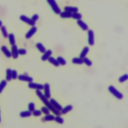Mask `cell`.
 I'll return each instance as SVG.
<instances>
[{
    "instance_id": "e575fe53",
    "label": "cell",
    "mask_w": 128,
    "mask_h": 128,
    "mask_svg": "<svg viewBox=\"0 0 128 128\" xmlns=\"http://www.w3.org/2000/svg\"><path fill=\"white\" fill-rule=\"evenodd\" d=\"M42 111H40V110H35L34 111L32 112L33 115L35 117H39L41 116L42 115Z\"/></svg>"
},
{
    "instance_id": "d590c367",
    "label": "cell",
    "mask_w": 128,
    "mask_h": 128,
    "mask_svg": "<svg viewBox=\"0 0 128 128\" xmlns=\"http://www.w3.org/2000/svg\"><path fill=\"white\" fill-rule=\"evenodd\" d=\"M12 78L13 80H16L18 78V73L16 70H12Z\"/></svg>"
},
{
    "instance_id": "f546056e",
    "label": "cell",
    "mask_w": 128,
    "mask_h": 128,
    "mask_svg": "<svg viewBox=\"0 0 128 128\" xmlns=\"http://www.w3.org/2000/svg\"><path fill=\"white\" fill-rule=\"evenodd\" d=\"M1 32H2V33L3 34V36L4 38H8V31H7V28L6 27H5V26H2V27H1Z\"/></svg>"
},
{
    "instance_id": "f35d334b",
    "label": "cell",
    "mask_w": 128,
    "mask_h": 128,
    "mask_svg": "<svg viewBox=\"0 0 128 128\" xmlns=\"http://www.w3.org/2000/svg\"><path fill=\"white\" fill-rule=\"evenodd\" d=\"M2 26H3V23H2V22L0 20V28H1Z\"/></svg>"
},
{
    "instance_id": "3957f363",
    "label": "cell",
    "mask_w": 128,
    "mask_h": 128,
    "mask_svg": "<svg viewBox=\"0 0 128 128\" xmlns=\"http://www.w3.org/2000/svg\"><path fill=\"white\" fill-rule=\"evenodd\" d=\"M48 3L51 6L52 10L56 14H60L61 10L55 0H47Z\"/></svg>"
},
{
    "instance_id": "836d02e7",
    "label": "cell",
    "mask_w": 128,
    "mask_h": 128,
    "mask_svg": "<svg viewBox=\"0 0 128 128\" xmlns=\"http://www.w3.org/2000/svg\"><path fill=\"white\" fill-rule=\"evenodd\" d=\"M28 109L29 111L32 113L35 110V104L33 102H31L28 105Z\"/></svg>"
},
{
    "instance_id": "83f0119b",
    "label": "cell",
    "mask_w": 128,
    "mask_h": 128,
    "mask_svg": "<svg viewBox=\"0 0 128 128\" xmlns=\"http://www.w3.org/2000/svg\"><path fill=\"white\" fill-rule=\"evenodd\" d=\"M72 18L75 20H81L82 18V15L80 14V13H79L78 12L74 13H73L72 15Z\"/></svg>"
},
{
    "instance_id": "ffe728a7",
    "label": "cell",
    "mask_w": 128,
    "mask_h": 128,
    "mask_svg": "<svg viewBox=\"0 0 128 128\" xmlns=\"http://www.w3.org/2000/svg\"><path fill=\"white\" fill-rule=\"evenodd\" d=\"M72 14H71V13L68 12L67 11L61 12L60 14V17L63 19L71 18H72Z\"/></svg>"
},
{
    "instance_id": "8fae6325",
    "label": "cell",
    "mask_w": 128,
    "mask_h": 128,
    "mask_svg": "<svg viewBox=\"0 0 128 128\" xmlns=\"http://www.w3.org/2000/svg\"><path fill=\"white\" fill-rule=\"evenodd\" d=\"M53 52L51 50H48L43 53V56L41 57V59L43 61H46L48 60V59L52 56Z\"/></svg>"
},
{
    "instance_id": "ab89813d",
    "label": "cell",
    "mask_w": 128,
    "mask_h": 128,
    "mask_svg": "<svg viewBox=\"0 0 128 128\" xmlns=\"http://www.w3.org/2000/svg\"><path fill=\"white\" fill-rule=\"evenodd\" d=\"M1 122V115H0V123Z\"/></svg>"
},
{
    "instance_id": "8d00e7d4",
    "label": "cell",
    "mask_w": 128,
    "mask_h": 128,
    "mask_svg": "<svg viewBox=\"0 0 128 128\" xmlns=\"http://www.w3.org/2000/svg\"><path fill=\"white\" fill-rule=\"evenodd\" d=\"M19 54L20 55H25L27 54V50L25 49H20L18 50Z\"/></svg>"
},
{
    "instance_id": "277c9868",
    "label": "cell",
    "mask_w": 128,
    "mask_h": 128,
    "mask_svg": "<svg viewBox=\"0 0 128 128\" xmlns=\"http://www.w3.org/2000/svg\"><path fill=\"white\" fill-rule=\"evenodd\" d=\"M88 42L89 45L92 46L95 44V37H94V32L92 30H88Z\"/></svg>"
},
{
    "instance_id": "4dcf8cb0",
    "label": "cell",
    "mask_w": 128,
    "mask_h": 128,
    "mask_svg": "<svg viewBox=\"0 0 128 128\" xmlns=\"http://www.w3.org/2000/svg\"><path fill=\"white\" fill-rule=\"evenodd\" d=\"M54 121L60 124H63L64 123V119L62 117H60V116H56V117H55Z\"/></svg>"
},
{
    "instance_id": "d6986e66",
    "label": "cell",
    "mask_w": 128,
    "mask_h": 128,
    "mask_svg": "<svg viewBox=\"0 0 128 128\" xmlns=\"http://www.w3.org/2000/svg\"><path fill=\"white\" fill-rule=\"evenodd\" d=\"M48 61H49V62L51 63V64H52L53 66H54L55 67H58L60 66V64L58 62V61H57V60L56 59L53 57L51 56L50 58L48 59Z\"/></svg>"
},
{
    "instance_id": "e0dca14e",
    "label": "cell",
    "mask_w": 128,
    "mask_h": 128,
    "mask_svg": "<svg viewBox=\"0 0 128 128\" xmlns=\"http://www.w3.org/2000/svg\"><path fill=\"white\" fill-rule=\"evenodd\" d=\"M89 51H90V49H89V47H88V46L85 47L84 48H83V49L82 51L81 54L80 55V58L84 59V58H85V57H86V56L88 54V53H89Z\"/></svg>"
},
{
    "instance_id": "7402d4cb",
    "label": "cell",
    "mask_w": 128,
    "mask_h": 128,
    "mask_svg": "<svg viewBox=\"0 0 128 128\" xmlns=\"http://www.w3.org/2000/svg\"><path fill=\"white\" fill-rule=\"evenodd\" d=\"M72 62L74 64H76V65H82L84 63L83 62V59L80 58H78V57H75L72 60Z\"/></svg>"
},
{
    "instance_id": "2e32d148",
    "label": "cell",
    "mask_w": 128,
    "mask_h": 128,
    "mask_svg": "<svg viewBox=\"0 0 128 128\" xmlns=\"http://www.w3.org/2000/svg\"><path fill=\"white\" fill-rule=\"evenodd\" d=\"M1 51L7 58H9L12 57L11 52L9 51V50L8 49V48L6 46H3L1 47Z\"/></svg>"
},
{
    "instance_id": "74e56055",
    "label": "cell",
    "mask_w": 128,
    "mask_h": 128,
    "mask_svg": "<svg viewBox=\"0 0 128 128\" xmlns=\"http://www.w3.org/2000/svg\"><path fill=\"white\" fill-rule=\"evenodd\" d=\"M32 20L35 22H36V21H37L38 20V19H39V16L37 14H34L32 17Z\"/></svg>"
},
{
    "instance_id": "9c48e42d",
    "label": "cell",
    "mask_w": 128,
    "mask_h": 128,
    "mask_svg": "<svg viewBox=\"0 0 128 128\" xmlns=\"http://www.w3.org/2000/svg\"><path fill=\"white\" fill-rule=\"evenodd\" d=\"M37 31V28L35 26H33V27L30 29L29 31L26 33L25 35V37L27 39H29L31 38L32 36H34V35L36 33Z\"/></svg>"
},
{
    "instance_id": "f1b7e54d",
    "label": "cell",
    "mask_w": 128,
    "mask_h": 128,
    "mask_svg": "<svg viewBox=\"0 0 128 128\" xmlns=\"http://www.w3.org/2000/svg\"><path fill=\"white\" fill-rule=\"evenodd\" d=\"M57 60L59 62L60 65L65 66L66 64H67V62H66V60L64 58H63L62 57H61V56L58 57V58H57Z\"/></svg>"
},
{
    "instance_id": "ba28073f",
    "label": "cell",
    "mask_w": 128,
    "mask_h": 128,
    "mask_svg": "<svg viewBox=\"0 0 128 128\" xmlns=\"http://www.w3.org/2000/svg\"><path fill=\"white\" fill-rule=\"evenodd\" d=\"M18 49L17 46L16 45H12L11 47V55L13 59H16L18 58L19 56V52H18Z\"/></svg>"
},
{
    "instance_id": "52a82bcc",
    "label": "cell",
    "mask_w": 128,
    "mask_h": 128,
    "mask_svg": "<svg viewBox=\"0 0 128 128\" xmlns=\"http://www.w3.org/2000/svg\"><path fill=\"white\" fill-rule=\"evenodd\" d=\"M44 95L48 99H50L51 97V90H50V86L49 84L46 83L44 85Z\"/></svg>"
},
{
    "instance_id": "cb8c5ba5",
    "label": "cell",
    "mask_w": 128,
    "mask_h": 128,
    "mask_svg": "<svg viewBox=\"0 0 128 128\" xmlns=\"http://www.w3.org/2000/svg\"><path fill=\"white\" fill-rule=\"evenodd\" d=\"M32 114V112L30 111H25L21 112L20 114V116L21 118H27L31 116Z\"/></svg>"
},
{
    "instance_id": "5b68a950",
    "label": "cell",
    "mask_w": 128,
    "mask_h": 128,
    "mask_svg": "<svg viewBox=\"0 0 128 128\" xmlns=\"http://www.w3.org/2000/svg\"><path fill=\"white\" fill-rule=\"evenodd\" d=\"M20 19L22 22L28 24L30 26H32V27L35 26V24H36V22L33 21L32 19L29 18L25 15H21L20 17Z\"/></svg>"
},
{
    "instance_id": "d4e9b609",
    "label": "cell",
    "mask_w": 128,
    "mask_h": 128,
    "mask_svg": "<svg viewBox=\"0 0 128 128\" xmlns=\"http://www.w3.org/2000/svg\"><path fill=\"white\" fill-rule=\"evenodd\" d=\"M6 80L7 81H10L12 79V70L10 68H8L6 70Z\"/></svg>"
},
{
    "instance_id": "8992f818",
    "label": "cell",
    "mask_w": 128,
    "mask_h": 128,
    "mask_svg": "<svg viewBox=\"0 0 128 128\" xmlns=\"http://www.w3.org/2000/svg\"><path fill=\"white\" fill-rule=\"evenodd\" d=\"M28 87L31 89H35L36 90H41L44 89V85L41 84H38L32 82L29 83Z\"/></svg>"
},
{
    "instance_id": "30bf717a",
    "label": "cell",
    "mask_w": 128,
    "mask_h": 128,
    "mask_svg": "<svg viewBox=\"0 0 128 128\" xmlns=\"http://www.w3.org/2000/svg\"><path fill=\"white\" fill-rule=\"evenodd\" d=\"M18 79H19V80L21 81H24L26 82H32L33 81V79L27 75H20L18 76Z\"/></svg>"
},
{
    "instance_id": "4fadbf2b",
    "label": "cell",
    "mask_w": 128,
    "mask_h": 128,
    "mask_svg": "<svg viewBox=\"0 0 128 128\" xmlns=\"http://www.w3.org/2000/svg\"><path fill=\"white\" fill-rule=\"evenodd\" d=\"M50 102L51 103V104L53 106V107H54L56 109H57L59 111H61L62 109H63V107L58 102L56 101V100H55L54 99H50Z\"/></svg>"
},
{
    "instance_id": "4316f807",
    "label": "cell",
    "mask_w": 128,
    "mask_h": 128,
    "mask_svg": "<svg viewBox=\"0 0 128 128\" xmlns=\"http://www.w3.org/2000/svg\"><path fill=\"white\" fill-rule=\"evenodd\" d=\"M7 85V80H2L0 83V94L2 93L3 90L5 89Z\"/></svg>"
},
{
    "instance_id": "9a60e30c",
    "label": "cell",
    "mask_w": 128,
    "mask_h": 128,
    "mask_svg": "<svg viewBox=\"0 0 128 128\" xmlns=\"http://www.w3.org/2000/svg\"><path fill=\"white\" fill-rule=\"evenodd\" d=\"M65 11H67L68 12H69L71 14L74 13L78 12L79 9L77 7H70V6H66L64 8Z\"/></svg>"
},
{
    "instance_id": "d6a6232c",
    "label": "cell",
    "mask_w": 128,
    "mask_h": 128,
    "mask_svg": "<svg viewBox=\"0 0 128 128\" xmlns=\"http://www.w3.org/2000/svg\"><path fill=\"white\" fill-rule=\"evenodd\" d=\"M41 111H42V112L45 115H48L50 113V110H49L48 107H47L46 106L45 107H42L41 108Z\"/></svg>"
},
{
    "instance_id": "ac0fdd59",
    "label": "cell",
    "mask_w": 128,
    "mask_h": 128,
    "mask_svg": "<svg viewBox=\"0 0 128 128\" xmlns=\"http://www.w3.org/2000/svg\"><path fill=\"white\" fill-rule=\"evenodd\" d=\"M55 116L53 115H50V114L48 115H46V116L43 117L42 119V120L43 122H49V121H53L55 120Z\"/></svg>"
},
{
    "instance_id": "484cf974",
    "label": "cell",
    "mask_w": 128,
    "mask_h": 128,
    "mask_svg": "<svg viewBox=\"0 0 128 128\" xmlns=\"http://www.w3.org/2000/svg\"><path fill=\"white\" fill-rule=\"evenodd\" d=\"M128 80V74H125L119 78L118 81L120 83H123Z\"/></svg>"
},
{
    "instance_id": "7a4b0ae2",
    "label": "cell",
    "mask_w": 128,
    "mask_h": 128,
    "mask_svg": "<svg viewBox=\"0 0 128 128\" xmlns=\"http://www.w3.org/2000/svg\"><path fill=\"white\" fill-rule=\"evenodd\" d=\"M108 91L110 93H111L115 97L118 99V100H121L123 98L124 96L122 93L120 92H119L118 90L116 89V88L113 86H109L108 88Z\"/></svg>"
},
{
    "instance_id": "603a6c76",
    "label": "cell",
    "mask_w": 128,
    "mask_h": 128,
    "mask_svg": "<svg viewBox=\"0 0 128 128\" xmlns=\"http://www.w3.org/2000/svg\"><path fill=\"white\" fill-rule=\"evenodd\" d=\"M8 38H9V42L12 46L15 45L16 44V40H15V35L14 34H12V33L9 34Z\"/></svg>"
},
{
    "instance_id": "6da1fadb",
    "label": "cell",
    "mask_w": 128,
    "mask_h": 128,
    "mask_svg": "<svg viewBox=\"0 0 128 128\" xmlns=\"http://www.w3.org/2000/svg\"><path fill=\"white\" fill-rule=\"evenodd\" d=\"M36 95L38 96V97L40 98V99L42 101V102L45 104L46 106L49 109L50 111L53 112V113L56 116L61 115V112L59 111V110L56 109L54 107H53V106L51 104L50 101L48 100V99L47 97H46V96L44 95V94L42 93V92L41 91V90H36Z\"/></svg>"
},
{
    "instance_id": "1f68e13d",
    "label": "cell",
    "mask_w": 128,
    "mask_h": 128,
    "mask_svg": "<svg viewBox=\"0 0 128 128\" xmlns=\"http://www.w3.org/2000/svg\"><path fill=\"white\" fill-rule=\"evenodd\" d=\"M83 62L84 63L86 64L87 66H88V67H91L93 64L92 61L89 58H87V57H85V58L83 59Z\"/></svg>"
},
{
    "instance_id": "5bb4252c",
    "label": "cell",
    "mask_w": 128,
    "mask_h": 128,
    "mask_svg": "<svg viewBox=\"0 0 128 128\" xmlns=\"http://www.w3.org/2000/svg\"><path fill=\"white\" fill-rule=\"evenodd\" d=\"M73 109V106L71 105H68L67 106H66L64 108H63V109H62V110L61 111V114L65 115L70 112V111H71Z\"/></svg>"
},
{
    "instance_id": "44dd1931",
    "label": "cell",
    "mask_w": 128,
    "mask_h": 128,
    "mask_svg": "<svg viewBox=\"0 0 128 128\" xmlns=\"http://www.w3.org/2000/svg\"><path fill=\"white\" fill-rule=\"evenodd\" d=\"M36 48L41 53H44L46 51V49L41 43H38L36 45Z\"/></svg>"
},
{
    "instance_id": "7c38bea8",
    "label": "cell",
    "mask_w": 128,
    "mask_h": 128,
    "mask_svg": "<svg viewBox=\"0 0 128 128\" xmlns=\"http://www.w3.org/2000/svg\"><path fill=\"white\" fill-rule=\"evenodd\" d=\"M77 23L79 26V27H80L83 31H88L89 30V27H88V26L87 25V24L85 23L81 19L77 20Z\"/></svg>"
}]
</instances>
